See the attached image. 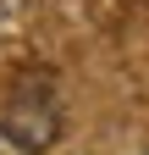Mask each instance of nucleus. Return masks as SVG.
<instances>
[{"label": "nucleus", "instance_id": "f257e3e1", "mask_svg": "<svg viewBox=\"0 0 149 155\" xmlns=\"http://www.w3.org/2000/svg\"><path fill=\"white\" fill-rule=\"evenodd\" d=\"M6 133H11L22 150H44V144H55V139H61V111H55V94L39 89V83H28V89L11 100V111H6Z\"/></svg>", "mask_w": 149, "mask_h": 155}, {"label": "nucleus", "instance_id": "f03ea898", "mask_svg": "<svg viewBox=\"0 0 149 155\" xmlns=\"http://www.w3.org/2000/svg\"><path fill=\"white\" fill-rule=\"evenodd\" d=\"M144 155H149V150H144Z\"/></svg>", "mask_w": 149, "mask_h": 155}]
</instances>
